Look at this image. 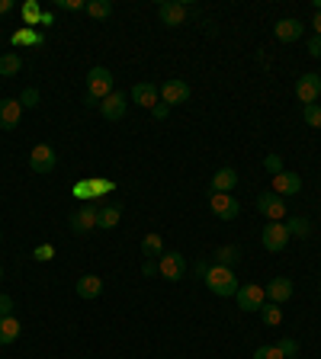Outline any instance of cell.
<instances>
[{"label":"cell","instance_id":"16","mask_svg":"<svg viewBox=\"0 0 321 359\" xmlns=\"http://www.w3.org/2000/svg\"><path fill=\"white\" fill-rule=\"evenodd\" d=\"M23 119V106H20V99H0V129L10 132L20 125Z\"/></svg>","mask_w":321,"mask_h":359},{"label":"cell","instance_id":"38","mask_svg":"<svg viewBox=\"0 0 321 359\" xmlns=\"http://www.w3.org/2000/svg\"><path fill=\"white\" fill-rule=\"evenodd\" d=\"M7 314H13V298L0 292V318H7Z\"/></svg>","mask_w":321,"mask_h":359},{"label":"cell","instance_id":"17","mask_svg":"<svg viewBox=\"0 0 321 359\" xmlns=\"http://www.w3.org/2000/svg\"><path fill=\"white\" fill-rule=\"evenodd\" d=\"M302 190V176L292 174V170H283V174H276L273 176V192L276 196H296V192Z\"/></svg>","mask_w":321,"mask_h":359},{"label":"cell","instance_id":"25","mask_svg":"<svg viewBox=\"0 0 321 359\" xmlns=\"http://www.w3.org/2000/svg\"><path fill=\"white\" fill-rule=\"evenodd\" d=\"M142 253H145L148 260H160L164 257V241H160V234H145V241H142Z\"/></svg>","mask_w":321,"mask_h":359},{"label":"cell","instance_id":"26","mask_svg":"<svg viewBox=\"0 0 321 359\" xmlns=\"http://www.w3.org/2000/svg\"><path fill=\"white\" fill-rule=\"evenodd\" d=\"M23 71V58L16 52H7V55H0V77H16Z\"/></svg>","mask_w":321,"mask_h":359},{"label":"cell","instance_id":"37","mask_svg":"<svg viewBox=\"0 0 321 359\" xmlns=\"http://www.w3.org/2000/svg\"><path fill=\"white\" fill-rule=\"evenodd\" d=\"M55 7L64 10V13H77V10H87L84 0H55Z\"/></svg>","mask_w":321,"mask_h":359},{"label":"cell","instance_id":"5","mask_svg":"<svg viewBox=\"0 0 321 359\" xmlns=\"http://www.w3.org/2000/svg\"><path fill=\"white\" fill-rule=\"evenodd\" d=\"M238 308L241 311H260V308L267 305V292H264V286L257 283H245V286H238Z\"/></svg>","mask_w":321,"mask_h":359},{"label":"cell","instance_id":"35","mask_svg":"<svg viewBox=\"0 0 321 359\" xmlns=\"http://www.w3.org/2000/svg\"><path fill=\"white\" fill-rule=\"evenodd\" d=\"M264 167H267V174H283V157H280V154H267V157H264Z\"/></svg>","mask_w":321,"mask_h":359},{"label":"cell","instance_id":"8","mask_svg":"<svg viewBox=\"0 0 321 359\" xmlns=\"http://www.w3.org/2000/svg\"><path fill=\"white\" fill-rule=\"evenodd\" d=\"M257 209L267 222H283L286 218V199L276 192H260L257 196Z\"/></svg>","mask_w":321,"mask_h":359},{"label":"cell","instance_id":"34","mask_svg":"<svg viewBox=\"0 0 321 359\" xmlns=\"http://www.w3.org/2000/svg\"><path fill=\"white\" fill-rule=\"evenodd\" d=\"M20 106H29V109L39 106V90L36 87H26V90L20 93Z\"/></svg>","mask_w":321,"mask_h":359},{"label":"cell","instance_id":"9","mask_svg":"<svg viewBox=\"0 0 321 359\" xmlns=\"http://www.w3.org/2000/svg\"><path fill=\"white\" fill-rule=\"evenodd\" d=\"M97 215H100V206L84 202V206L71 215V231H74V234H90V231H97Z\"/></svg>","mask_w":321,"mask_h":359},{"label":"cell","instance_id":"33","mask_svg":"<svg viewBox=\"0 0 321 359\" xmlns=\"http://www.w3.org/2000/svg\"><path fill=\"white\" fill-rule=\"evenodd\" d=\"M254 359H283V353H280V346L276 344H264L254 350Z\"/></svg>","mask_w":321,"mask_h":359},{"label":"cell","instance_id":"11","mask_svg":"<svg viewBox=\"0 0 321 359\" xmlns=\"http://www.w3.org/2000/svg\"><path fill=\"white\" fill-rule=\"evenodd\" d=\"M160 99H164L168 106H180V103H186V99H190V84H186V80H180V77H170V80H164V84H160Z\"/></svg>","mask_w":321,"mask_h":359},{"label":"cell","instance_id":"1","mask_svg":"<svg viewBox=\"0 0 321 359\" xmlns=\"http://www.w3.org/2000/svg\"><path fill=\"white\" fill-rule=\"evenodd\" d=\"M87 93H84V106L87 109H100V103L113 93V74H109V68H90L87 71Z\"/></svg>","mask_w":321,"mask_h":359},{"label":"cell","instance_id":"41","mask_svg":"<svg viewBox=\"0 0 321 359\" xmlns=\"http://www.w3.org/2000/svg\"><path fill=\"white\" fill-rule=\"evenodd\" d=\"M312 26H315V36H321V10H315V16H312Z\"/></svg>","mask_w":321,"mask_h":359},{"label":"cell","instance_id":"14","mask_svg":"<svg viewBox=\"0 0 321 359\" xmlns=\"http://www.w3.org/2000/svg\"><path fill=\"white\" fill-rule=\"evenodd\" d=\"M267 302H276V305H283V302H289L292 292H296V286H292L289 276H276V279H270L267 283Z\"/></svg>","mask_w":321,"mask_h":359},{"label":"cell","instance_id":"18","mask_svg":"<svg viewBox=\"0 0 321 359\" xmlns=\"http://www.w3.org/2000/svg\"><path fill=\"white\" fill-rule=\"evenodd\" d=\"M123 218V202H103L100 206V215H97V228L100 231H113Z\"/></svg>","mask_w":321,"mask_h":359},{"label":"cell","instance_id":"20","mask_svg":"<svg viewBox=\"0 0 321 359\" xmlns=\"http://www.w3.org/2000/svg\"><path fill=\"white\" fill-rule=\"evenodd\" d=\"M273 32L280 42H296V38H302L306 26H302V20H280V23L273 26Z\"/></svg>","mask_w":321,"mask_h":359},{"label":"cell","instance_id":"44","mask_svg":"<svg viewBox=\"0 0 321 359\" xmlns=\"http://www.w3.org/2000/svg\"><path fill=\"white\" fill-rule=\"evenodd\" d=\"M0 283H4V267H0Z\"/></svg>","mask_w":321,"mask_h":359},{"label":"cell","instance_id":"23","mask_svg":"<svg viewBox=\"0 0 321 359\" xmlns=\"http://www.w3.org/2000/svg\"><path fill=\"white\" fill-rule=\"evenodd\" d=\"M10 45H13V48H20V45L39 48V45H46V36H42V32H36V29H16L13 36H10Z\"/></svg>","mask_w":321,"mask_h":359},{"label":"cell","instance_id":"3","mask_svg":"<svg viewBox=\"0 0 321 359\" xmlns=\"http://www.w3.org/2000/svg\"><path fill=\"white\" fill-rule=\"evenodd\" d=\"M209 209H212L215 218H222V222H231L241 215V202H238L231 192H209Z\"/></svg>","mask_w":321,"mask_h":359},{"label":"cell","instance_id":"27","mask_svg":"<svg viewBox=\"0 0 321 359\" xmlns=\"http://www.w3.org/2000/svg\"><path fill=\"white\" fill-rule=\"evenodd\" d=\"M286 228H289V237H299V241H306V237L312 234V222H308V218H302V215H289Z\"/></svg>","mask_w":321,"mask_h":359},{"label":"cell","instance_id":"6","mask_svg":"<svg viewBox=\"0 0 321 359\" xmlns=\"http://www.w3.org/2000/svg\"><path fill=\"white\" fill-rule=\"evenodd\" d=\"M158 276L170 279V283H180V279L186 276V257L184 253H177V251H168L158 260Z\"/></svg>","mask_w":321,"mask_h":359},{"label":"cell","instance_id":"10","mask_svg":"<svg viewBox=\"0 0 321 359\" xmlns=\"http://www.w3.org/2000/svg\"><path fill=\"white\" fill-rule=\"evenodd\" d=\"M125 109H129V97H125L123 90H113L103 103H100V115H103L107 122H119L125 115Z\"/></svg>","mask_w":321,"mask_h":359},{"label":"cell","instance_id":"13","mask_svg":"<svg viewBox=\"0 0 321 359\" xmlns=\"http://www.w3.org/2000/svg\"><path fill=\"white\" fill-rule=\"evenodd\" d=\"M158 16L164 26H184L186 23V7L180 0H160L158 3Z\"/></svg>","mask_w":321,"mask_h":359},{"label":"cell","instance_id":"30","mask_svg":"<svg viewBox=\"0 0 321 359\" xmlns=\"http://www.w3.org/2000/svg\"><path fill=\"white\" fill-rule=\"evenodd\" d=\"M260 318H264L267 328H280V324H283V308L276 305V302H267V305L260 308Z\"/></svg>","mask_w":321,"mask_h":359},{"label":"cell","instance_id":"29","mask_svg":"<svg viewBox=\"0 0 321 359\" xmlns=\"http://www.w3.org/2000/svg\"><path fill=\"white\" fill-rule=\"evenodd\" d=\"M87 16H93V20H109L113 16V3L109 0H87Z\"/></svg>","mask_w":321,"mask_h":359},{"label":"cell","instance_id":"12","mask_svg":"<svg viewBox=\"0 0 321 359\" xmlns=\"http://www.w3.org/2000/svg\"><path fill=\"white\" fill-rule=\"evenodd\" d=\"M296 97L302 99V106L318 103V97H321V77L318 74H302L296 80Z\"/></svg>","mask_w":321,"mask_h":359},{"label":"cell","instance_id":"24","mask_svg":"<svg viewBox=\"0 0 321 359\" xmlns=\"http://www.w3.org/2000/svg\"><path fill=\"white\" fill-rule=\"evenodd\" d=\"M238 260H241V247H238V244H225V247H219V251L212 253V263L228 267V269H235Z\"/></svg>","mask_w":321,"mask_h":359},{"label":"cell","instance_id":"7","mask_svg":"<svg viewBox=\"0 0 321 359\" xmlns=\"http://www.w3.org/2000/svg\"><path fill=\"white\" fill-rule=\"evenodd\" d=\"M58 167V154L52 145H36L29 151V170L32 174H52Z\"/></svg>","mask_w":321,"mask_h":359},{"label":"cell","instance_id":"15","mask_svg":"<svg viewBox=\"0 0 321 359\" xmlns=\"http://www.w3.org/2000/svg\"><path fill=\"white\" fill-rule=\"evenodd\" d=\"M132 99H135V106H142V109H154L160 103V90L154 84H148V80H142V84L132 87Z\"/></svg>","mask_w":321,"mask_h":359},{"label":"cell","instance_id":"4","mask_svg":"<svg viewBox=\"0 0 321 359\" xmlns=\"http://www.w3.org/2000/svg\"><path fill=\"white\" fill-rule=\"evenodd\" d=\"M260 241H264V251L283 253L286 244H289V228H286L283 222H267V225H264V234H260Z\"/></svg>","mask_w":321,"mask_h":359},{"label":"cell","instance_id":"32","mask_svg":"<svg viewBox=\"0 0 321 359\" xmlns=\"http://www.w3.org/2000/svg\"><path fill=\"white\" fill-rule=\"evenodd\" d=\"M276 346H280L283 359H296L299 356V344L292 340V337H280V340H276Z\"/></svg>","mask_w":321,"mask_h":359},{"label":"cell","instance_id":"31","mask_svg":"<svg viewBox=\"0 0 321 359\" xmlns=\"http://www.w3.org/2000/svg\"><path fill=\"white\" fill-rule=\"evenodd\" d=\"M302 119H306L308 129H321V106H318V103H308V106H302Z\"/></svg>","mask_w":321,"mask_h":359},{"label":"cell","instance_id":"2","mask_svg":"<svg viewBox=\"0 0 321 359\" xmlns=\"http://www.w3.org/2000/svg\"><path fill=\"white\" fill-rule=\"evenodd\" d=\"M203 283H206V289L212 292V295H219V298H231V295L238 292V276H235V269L219 267V263L206 267V273H203Z\"/></svg>","mask_w":321,"mask_h":359},{"label":"cell","instance_id":"39","mask_svg":"<svg viewBox=\"0 0 321 359\" xmlns=\"http://www.w3.org/2000/svg\"><path fill=\"white\" fill-rule=\"evenodd\" d=\"M306 52L312 55V58H321V36H312L308 38V45H306Z\"/></svg>","mask_w":321,"mask_h":359},{"label":"cell","instance_id":"28","mask_svg":"<svg viewBox=\"0 0 321 359\" xmlns=\"http://www.w3.org/2000/svg\"><path fill=\"white\" fill-rule=\"evenodd\" d=\"M20 13H23V23H26V29H32V26H39V23H42V7H39V0H26Z\"/></svg>","mask_w":321,"mask_h":359},{"label":"cell","instance_id":"45","mask_svg":"<svg viewBox=\"0 0 321 359\" xmlns=\"http://www.w3.org/2000/svg\"><path fill=\"white\" fill-rule=\"evenodd\" d=\"M0 241H4V231H0Z\"/></svg>","mask_w":321,"mask_h":359},{"label":"cell","instance_id":"19","mask_svg":"<svg viewBox=\"0 0 321 359\" xmlns=\"http://www.w3.org/2000/svg\"><path fill=\"white\" fill-rule=\"evenodd\" d=\"M238 190V170L235 167H222L212 174V190L209 192H231Z\"/></svg>","mask_w":321,"mask_h":359},{"label":"cell","instance_id":"43","mask_svg":"<svg viewBox=\"0 0 321 359\" xmlns=\"http://www.w3.org/2000/svg\"><path fill=\"white\" fill-rule=\"evenodd\" d=\"M13 10V0H0V16H7Z\"/></svg>","mask_w":321,"mask_h":359},{"label":"cell","instance_id":"42","mask_svg":"<svg viewBox=\"0 0 321 359\" xmlns=\"http://www.w3.org/2000/svg\"><path fill=\"white\" fill-rule=\"evenodd\" d=\"M145 276H158V260H148L145 263Z\"/></svg>","mask_w":321,"mask_h":359},{"label":"cell","instance_id":"22","mask_svg":"<svg viewBox=\"0 0 321 359\" xmlns=\"http://www.w3.org/2000/svg\"><path fill=\"white\" fill-rule=\"evenodd\" d=\"M74 292L81 298H97L100 292H103V279H100V276H93V273H87V276H81V279H77Z\"/></svg>","mask_w":321,"mask_h":359},{"label":"cell","instance_id":"40","mask_svg":"<svg viewBox=\"0 0 321 359\" xmlns=\"http://www.w3.org/2000/svg\"><path fill=\"white\" fill-rule=\"evenodd\" d=\"M151 115H154V119H158V122H164V119H168V115H170V106H168V103H158V106L151 109Z\"/></svg>","mask_w":321,"mask_h":359},{"label":"cell","instance_id":"36","mask_svg":"<svg viewBox=\"0 0 321 359\" xmlns=\"http://www.w3.org/2000/svg\"><path fill=\"white\" fill-rule=\"evenodd\" d=\"M55 257V247L52 244H39L36 251H32V260H39V263H48Z\"/></svg>","mask_w":321,"mask_h":359},{"label":"cell","instance_id":"21","mask_svg":"<svg viewBox=\"0 0 321 359\" xmlns=\"http://www.w3.org/2000/svg\"><path fill=\"white\" fill-rule=\"evenodd\" d=\"M20 334H23V324L16 321L13 314H7V318H0V346H10L20 340Z\"/></svg>","mask_w":321,"mask_h":359}]
</instances>
